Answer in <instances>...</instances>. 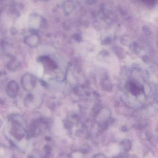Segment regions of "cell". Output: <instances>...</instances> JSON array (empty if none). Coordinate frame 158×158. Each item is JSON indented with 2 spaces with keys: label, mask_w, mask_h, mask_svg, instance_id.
<instances>
[{
  "label": "cell",
  "mask_w": 158,
  "mask_h": 158,
  "mask_svg": "<svg viewBox=\"0 0 158 158\" xmlns=\"http://www.w3.org/2000/svg\"><path fill=\"white\" fill-rule=\"evenodd\" d=\"M36 84V81L33 76L26 74L24 75L22 79V86L24 88L27 90L33 89Z\"/></svg>",
  "instance_id": "cell-1"
},
{
  "label": "cell",
  "mask_w": 158,
  "mask_h": 158,
  "mask_svg": "<svg viewBox=\"0 0 158 158\" xmlns=\"http://www.w3.org/2000/svg\"><path fill=\"white\" fill-rule=\"evenodd\" d=\"M75 4L73 0H66L63 3V9L65 15L69 16L74 11Z\"/></svg>",
  "instance_id": "cell-2"
},
{
  "label": "cell",
  "mask_w": 158,
  "mask_h": 158,
  "mask_svg": "<svg viewBox=\"0 0 158 158\" xmlns=\"http://www.w3.org/2000/svg\"><path fill=\"white\" fill-rule=\"evenodd\" d=\"M19 87L18 84L14 81L9 82L7 88V93L10 97L15 98L18 94Z\"/></svg>",
  "instance_id": "cell-3"
},
{
  "label": "cell",
  "mask_w": 158,
  "mask_h": 158,
  "mask_svg": "<svg viewBox=\"0 0 158 158\" xmlns=\"http://www.w3.org/2000/svg\"><path fill=\"white\" fill-rule=\"evenodd\" d=\"M26 43L30 46H35L38 44L39 38L36 35H33L26 39Z\"/></svg>",
  "instance_id": "cell-4"
},
{
  "label": "cell",
  "mask_w": 158,
  "mask_h": 158,
  "mask_svg": "<svg viewBox=\"0 0 158 158\" xmlns=\"http://www.w3.org/2000/svg\"><path fill=\"white\" fill-rule=\"evenodd\" d=\"M20 64L19 62L16 61L12 60L8 63V68L11 70H14L19 67Z\"/></svg>",
  "instance_id": "cell-5"
},
{
  "label": "cell",
  "mask_w": 158,
  "mask_h": 158,
  "mask_svg": "<svg viewBox=\"0 0 158 158\" xmlns=\"http://www.w3.org/2000/svg\"><path fill=\"white\" fill-rule=\"evenodd\" d=\"M33 96L32 95H28L25 100V104L26 105H28L30 103V102L32 101L33 100Z\"/></svg>",
  "instance_id": "cell-6"
},
{
  "label": "cell",
  "mask_w": 158,
  "mask_h": 158,
  "mask_svg": "<svg viewBox=\"0 0 158 158\" xmlns=\"http://www.w3.org/2000/svg\"><path fill=\"white\" fill-rule=\"evenodd\" d=\"M98 0H85V3L88 5H93L96 3Z\"/></svg>",
  "instance_id": "cell-7"
},
{
  "label": "cell",
  "mask_w": 158,
  "mask_h": 158,
  "mask_svg": "<svg viewBox=\"0 0 158 158\" xmlns=\"http://www.w3.org/2000/svg\"><path fill=\"white\" fill-rule=\"evenodd\" d=\"M1 75V72H0V75Z\"/></svg>",
  "instance_id": "cell-8"
}]
</instances>
